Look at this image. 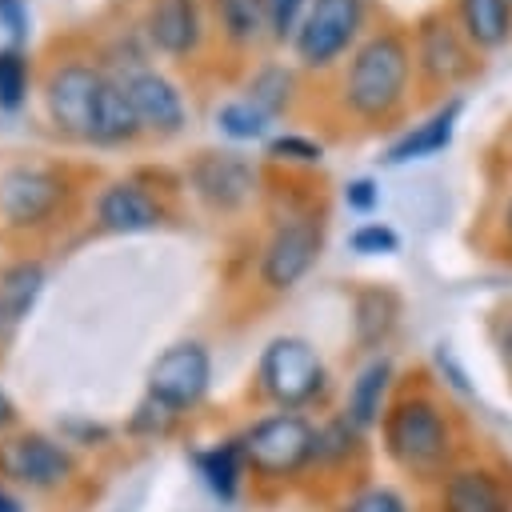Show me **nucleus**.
I'll return each mask as SVG.
<instances>
[{
  "label": "nucleus",
  "instance_id": "f257e3e1",
  "mask_svg": "<svg viewBox=\"0 0 512 512\" xmlns=\"http://www.w3.org/2000/svg\"><path fill=\"white\" fill-rule=\"evenodd\" d=\"M412 36L400 28H368L340 72V108L356 124L384 128L404 116L412 88Z\"/></svg>",
  "mask_w": 512,
  "mask_h": 512
},
{
  "label": "nucleus",
  "instance_id": "f03ea898",
  "mask_svg": "<svg viewBox=\"0 0 512 512\" xmlns=\"http://www.w3.org/2000/svg\"><path fill=\"white\" fill-rule=\"evenodd\" d=\"M108 76L112 72L96 48L92 52L88 48H64L60 56L44 60L40 96H44V112L60 136L92 144V128H96V112H100V96H104Z\"/></svg>",
  "mask_w": 512,
  "mask_h": 512
},
{
  "label": "nucleus",
  "instance_id": "7ed1b4c3",
  "mask_svg": "<svg viewBox=\"0 0 512 512\" xmlns=\"http://www.w3.org/2000/svg\"><path fill=\"white\" fill-rule=\"evenodd\" d=\"M368 36V0H308L292 36V56L304 72H332Z\"/></svg>",
  "mask_w": 512,
  "mask_h": 512
},
{
  "label": "nucleus",
  "instance_id": "20e7f679",
  "mask_svg": "<svg viewBox=\"0 0 512 512\" xmlns=\"http://www.w3.org/2000/svg\"><path fill=\"white\" fill-rule=\"evenodd\" d=\"M384 448L412 476H436L452 452L448 420L428 396H404L384 412Z\"/></svg>",
  "mask_w": 512,
  "mask_h": 512
},
{
  "label": "nucleus",
  "instance_id": "39448f33",
  "mask_svg": "<svg viewBox=\"0 0 512 512\" xmlns=\"http://www.w3.org/2000/svg\"><path fill=\"white\" fill-rule=\"evenodd\" d=\"M72 196V180L56 164L20 160L0 172V220L12 232H36L52 224Z\"/></svg>",
  "mask_w": 512,
  "mask_h": 512
},
{
  "label": "nucleus",
  "instance_id": "423d86ee",
  "mask_svg": "<svg viewBox=\"0 0 512 512\" xmlns=\"http://www.w3.org/2000/svg\"><path fill=\"white\" fill-rule=\"evenodd\" d=\"M256 380H260L264 396L276 400L284 412H300L324 392L328 368L304 336H276L264 344V352L256 360Z\"/></svg>",
  "mask_w": 512,
  "mask_h": 512
},
{
  "label": "nucleus",
  "instance_id": "0eeeda50",
  "mask_svg": "<svg viewBox=\"0 0 512 512\" xmlns=\"http://www.w3.org/2000/svg\"><path fill=\"white\" fill-rule=\"evenodd\" d=\"M240 448H244V464L256 476L284 480V476H296L300 468H308L316 460V428L304 412L280 408V412L256 420L240 436Z\"/></svg>",
  "mask_w": 512,
  "mask_h": 512
},
{
  "label": "nucleus",
  "instance_id": "6e6552de",
  "mask_svg": "<svg viewBox=\"0 0 512 512\" xmlns=\"http://www.w3.org/2000/svg\"><path fill=\"white\" fill-rule=\"evenodd\" d=\"M412 60H416V72H420V80L428 88H448V92L480 72L476 48L464 40L456 16L444 12V8H432V12H424L416 20V28H412Z\"/></svg>",
  "mask_w": 512,
  "mask_h": 512
},
{
  "label": "nucleus",
  "instance_id": "1a4fd4ad",
  "mask_svg": "<svg viewBox=\"0 0 512 512\" xmlns=\"http://www.w3.org/2000/svg\"><path fill=\"white\" fill-rule=\"evenodd\" d=\"M140 28H144V44L156 56L188 68L200 60L212 36L208 0H144Z\"/></svg>",
  "mask_w": 512,
  "mask_h": 512
},
{
  "label": "nucleus",
  "instance_id": "9d476101",
  "mask_svg": "<svg viewBox=\"0 0 512 512\" xmlns=\"http://www.w3.org/2000/svg\"><path fill=\"white\" fill-rule=\"evenodd\" d=\"M320 248H324V220L316 212L284 216L272 228V236H268V244L260 252V284L268 292L296 288L312 272V264L320 260Z\"/></svg>",
  "mask_w": 512,
  "mask_h": 512
},
{
  "label": "nucleus",
  "instance_id": "9b49d317",
  "mask_svg": "<svg viewBox=\"0 0 512 512\" xmlns=\"http://www.w3.org/2000/svg\"><path fill=\"white\" fill-rule=\"evenodd\" d=\"M188 188L212 212H236L256 192V164L236 148H200L188 160Z\"/></svg>",
  "mask_w": 512,
  "mask_h": 512
},
{
  "label": "nucleus",
  "instance_id": "f8f14e48",
  "mask_svg": "<svg viewBox=\"0 0 512 512\" xmlns=\"http://www.w3.org/2000/svg\"><path fill=\"white\" fill-rule=\"evenodd\" d=\"M212 384V356L200 340H180L164 348L148 368V396L172 412L196 408Z\"/></svg>",
  "mask_w": 512,
  "mask_h": 512
},
{
  "label": "nucleus",
  "instance_id": "ddd939ff",
  "mask_svg": "<svg viewBox=\"0 0 512 512\" xmlns=\"http://www.w3.org/2000/svg\"><path fill=\"white\" fill-rule=\"evenodd\" d=\"M128 100L140 116V128L148 140H176L188 124V108H184V92L180 84L160 72L156 64H140L132 72H120Z\"/></svg>",
  "mask_w": 512,
  "mask_h": 512
},
{
  "label": "nucleus",
  "instance_id": "4468645a",
  "mask_svg": "<svg viewBox=\"0 0 512 512\" xmlns=\"http://www.w3.org/2000/svg\"><path fill=\"white\" fill-rule=\"evenodd\" d=\"M164 216H168L164 200L140 176H120V180L104 184L96 196V224L104 232H120V236L152 232L164 224Z\"/></svg>",
  "mask_w": 512,
  "mask_h": 512
},
{
  "label": "nucleus",
  "instance_id": "2eb2a0df",
  "mask_svg": "<svg viewBox=\"0 0 512 512\" xmlns=\"http://www.w3.org/2000/svg\"><path fill=\"white\" fill-rule=\"evenodd\" d=\"M0 472L28 488H56L72 472V456L64 452V444H56L40 432H24V436H12L8 444H0Z\"/></svg>",
  "mask_w": 512,
  "mask_h": 512
},
{
  "label": "nucleus",
  "instance_id": "dca6fc26",
  "mask_svg": "<svg viewBox=\"0 0 512 512\" xmlns=\"http://www.w3.org/2000/svg\"><path fill=\"white\" fill-rule=\"evenodd\" d=\"M464 104H468V100H464L460 92H448V96H444L420 124L404 128V132L384 148V164H408V160H424V156L444 152V148L456 140Z\"/></svg>",
  "mask_w": 512,
  "mask_h": 512
},
{
  "label": "nucleus",
  "instance_id": "f3484780",
  "mask_svg": "<svg viewBox=\"0 0 512 512\" xmlns=\"http://www.w3.org/2000/svg\"><path fill=\"white\" fill-rule=\"evenodd\" d=\"M208 20L216 44H224L232 56L256 52L268 36V0H208Z\"/></svg>",
  "mask_w": 512,
  "mask_h": 512
},
{
  "label": "nucleus",
  "instance_id": "a211bd4d",
  "mask_svg": "<svg viewBox=\"0 0 512 512\" xmlns=\"http://www.w3.org/2000/svg\"><path fill=\"white\" fill-rule=\"evenodd\" d=\"M452 16L476 52H496L512 40V0H456Z\"/></svg>",
  "mask_w": 512,
  "mask_h": 512
},
{
  "label": "nucleus",
  "instance_id": "6ab92c4d",
  "mask_svg": "<svg viewBox=\"0 0 512 512\" xmlns=\"http://www.w3.org/2000/svg\"><path fill=\"white\" fill-rule=\"evenodd\" d=\"M440 512H508V496L488 468H456L440 488Z\"/></svg>",
  "mask_w": 512,
  "mask_h": 512
},
{
  "label": "nucleus",
  "instance_id": "aec40b11",
  "mask_svg": "<svg viewBox=\"0 0 512 512\" xmlns=\"http://www.w3.org/2000/svg\"><path fill=\"white\" fill-rule=\"evenodd\" d=\"M144 136L140 128V116L128 100V88L124 80L112 72L108 84H104V96H100V112H96V128H92V144L96 148H124V144H136Z\"/></svg>",
  "mask_w": 512,
  "mask_h": 512
},
{
  "label": "nucleus",
  "instance_id": "412c9836",
  "mask_svg": "<svg viewBox=\"0 0 512 512\" xmlns=\"http://www.w3.org/2000/svg\"><path fill=\"white\" fill-rule=\"evenodd\" d=\"M388 384H392V360H388V356H372V360L356 372V380H352V388H348V408H344V416H348L360 432L372 428V424H380Z\"/></svg>",
  "mask_w": 512,
  "mask_h": 512
},
{
  "label": "nucleus",
  "instance_id": "4be33fe9",
  "mask_svg": "<svg viewBox=\"0 0 512 512\" xmlns=\"http://www.w3.org/2000/svg\"><path fill=\"white\" fill-rule=\"evenodd\" d=\"M244 100L256 104L268 120H280L296 104V72L288 64L264 60L248 80H244Z\"/></svg>",
  "mask_w": 512,
  "mask_h": 512
},
{
  "label": "nucleus",
  "instance_id": "5701e85b",
  "mask_svg": "<svg viewBox=\"0 0 512 512\" xmlns=\"http://www.w3.org/2000/svg\"><path fill=\"white\" fill-rule=\"evenodd\" d=\"M396 316H400V300H396L388 288H364V292H356L352 328H356V340H360L364 348L384 344L388 332L396 328Z\"/></svg>",
  "mask_w": 512,
  "mask_h": 512
},
{
  "label": "nucleus",
  "instance_id": "b1692460",
  "mask_svg": "<svg viewBox=\"0 0 512 512\" xmlns=\"http://www.w3.org/2000/svg\"><path fill=\"white\" fill-rule=\"evenodd\" d=\"M192 464L200 468V476H204V484L220 496V500H232L236 492H240V476H244V448H240V436L236 440H224V444H216V448H204V452H196L192 456Z\"/></svg>",
  "mask_w": 512,
  "mask_h": 512
},
{
  "label": "nucleus",
  "instance_id": "393cba45",
  "mask_svg": "<svg viewBox=\"0 0 512 512\" xmlns=\"http://www.w3.org/2000/svg\"><path fill=\"white\" fill-rule=\"evenodd\" d=\"M40 288H44V264L40 260H16L0 276V304H4L8 320H24L28 308L36 304Z\"/></svg>",
  "mask_w": 512,
  "mask_h": 512
},
{
  "label": "nucleus",
  "instance_id": "a878e982",
  "mask_svg": "<svg viewBox=\"0 0 512 512\" xmlns=\"http://www.w3.org/2000/svg\"><path fill=\"white\" fill-rule=\"evenodd\" d=\"M32 88V56L16 44L0 48V112H20Z\"/></svg>",
  "mask_w": 512,
  "mask_h": 512
},
{
  "label": "nucleus",
  "instance_id": "bb28decb",
  "mask_svg": "<svg viewBox=\"0 0 512 512\" xmlns=\"http://www.w3.org/2000/svg\"><path fill=\"white\" fill-rule=\"evenodd\" d=\"M216 128H220L228 140L248 144V140H268L272 120H268L256 104H248V100L240 96V100H224V104L216 108Z\"/></svg>",
  "mask_w": 512,
  "mask_h": 512
},
{
  "label": "nucleus",
  "instance_id": "cd10ccee",
  "mask_svg": "<svg viewBox=\"0 0 512 512\" xmlns=\"http://www.w3.org/2000/svg\"><path fill=\"white\" fill-rule=\"evenodd\" d=\"M264 156H268L272 164H300V168H312V164H320L324 144L312 140V136H304V132H276V136L264 140Z\"/></svg>",
  "mask_w": 512,
  "mask_h": 512
},
{
  "label": "nucleus",
  "instance_id": "c85d7f7f",
  "mask_svg": "<svg viewBox=\"0 0 512 512\" xmlns=\"http://www.w3.org/2000/svg\"><path fill=\"white\" fill-rule=\"evenodd\" d=\"M348 244H352V252H360V256H392V252H400L396 228H392V224H380V220H368V224L352 228Z\"/></svg>",
  "mask_w": 512,
  "mask_h": 512
},
{
  "label": "nucleus",
  "instance_id": "c756f323",
  "mask_svg": "<svg viewBox=\"0 0 512 512\" xmlns=\"http://www.w3.org/2000/svg\"><path fill=\"white\" fill-rule=\"evenodd\" d=\"M356 440H360V428L348 416H340L328 428H316V456L320 460H344L356 448Z\"/></svg>",
  "mask_w": 512,
  "mask_h": 512
},
{
  "label": "nucleus",
  "instance_id": "7c9ffc66",
  "mask_svg": "<svg viewBox=\"0 0 512 512\" xmlns=\"http://www.w3.org/2000/svg\"><path fill=\"white\" fill-rule=\"evenodd\" d=\"M304 12H308V0H268V36H272V44H292Z\"/></svg>",
  "mask_w": 512,
  "mask_h": 512
},
{
  "label": "nucleus",
  "instance_id": "2f4dec72",
  "mask_svg": "<svg viewBox=\"0 0 512 512\" xmlns=\"http://www.w3.org/2000/svg\"><path fill=\"white\" fill-rule=\"evenodd\" d=\"M180 412H172L168 404H160V400H152V396H144L140 404H136V412H132V432H148V436H164L168 428H172V420H176Z\"/></svg>",
  "mask_w": 512,
  "mask_h": 512
},
{
  "label": "nucleus",
  "instance_id": "473e14b6",
  "mask_svg": "<svg viewBox=\"0 0 512 512\" xmlns=\"http://www.w3.org/2000/svg\"><path fill=\"white\" fill-rule=\"evenodd\" d=\"M344 512H404V496L392 488H364L344 504Z\"/></svg>",
  "mask_w": 512,
  "mask_h": 512
},
{
  "label": "nucleus",
  "instance_id": "72a5a7b5",
  "mask_svg": "<svg viewBox=\"0 0 512 512\" xmlns=\"http://www.w3.org/2000/svg\"><path fill=\"white\" fill-rule=\"evenodd\" d=\"M0 28L20 48L28 40V0H0Z\"/></svg>",
  "mask_w": 512,
  "mask_h": 512
},
{
  "label": "nucleus",
  "instance_id": "f704fd0d",
  "mask_svg": "<svg viewBox=\"0 0 512 512\" xmlns=\"http://www.w3.org/2000/svg\"><path fill=\"white\" fill-rule=\"evenodd\" d=\"M344 204H348L352 212H372V208L380 204V184H376L372 176L348 180V184H344Z\"/></svg>",
  "mask_w": 512,
  "mask_h": 512
},
{
  "label": "nucleus",
  "instance_id": "c9c22d12",
  "mask_svg": "<svg viewBox=\"0 0 512 512\" xmlns=\"http://www.w3.org/2000/svg\"><path fill=\"white\" fill-rule=\"evenodd\" d=\"M436 364H440V368H448V384H452L456 392H468V384H464V372H460V364L452 360L448 344H440V348H436Z\"/></svg>",
  "mask_w": 512,
  "mask_h": 512
},
{
  "label": "nucleus",
  "instance_id": "e433bc0d",
  "mask_svg": "<svg viewBox=\"0 0 512 512\" xmlns=\"http://www.w3.org/2000/svg\"><path fill=\"white\" fill-rule=\"evenodd\" d=\"M500 356L512 364V316L504 320V328H500Z\"/></svg>",
  "mask_w": 512,
  "mask_h": 512
},
{
  "label": "nucleus",
  "instance_id": "4c0bfd02",
  "mask_svg": "<svg viewBox=\"0 0 512 512\" xmlns=\"http://www.w3.org/2000/svg\"><path fill=\"white\" fill-rule=\"evenodd\" d=\"M12 416H16V404H12V396L0 388V428H8V424H12Z\"/></svg>",
  "mask_w": 512,
  "mask_h": 512
},
{
  "label": "nucleus",
  "instance_id": "58836bf2",
  "mask_svg": "<svg viewBox=\"0 0 512 512\" xmlns=\"http://www.w3.org/2000/svg\"><path fill=\"white\" fill-rule=\"evenodd\" d=\"M0 512H20V500H16V496H8L4 488H0Z\"/></svg>",
  "mask_w": 512,
  "mask_h": 512
},
{
  "label": "nucleus",
  "instance_id": "ea45409f",
  "mask_svg": "<svg viewBox=\"0 0 512 512\" xmlns=\"http://www.w3.org/2000/svg\"><path fill=\"white\" fill-rule=\"evenodd\" d=\"M504 228H508V236H512V200H508V208H504Z\"/></svg>",
  "mask_w": 512,
  "mask_h": 512
},
{
  "label": "nucleus",
  "instance_id": "a19ab883",
  "mask_svg": "<svg viewBox=\"0 0 512 512\" xmlns=\"http://www.w3.org/2000/svg\"><path fill=\"white\" fill-rule=\"evenodd\" d=\"M4 324H12V320H8V312H4V304H0V332H4Z\"/></svg>",
  "mask_w": 512,
  "mask_h": 512
}]
</instances>
